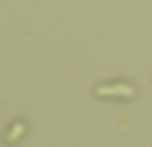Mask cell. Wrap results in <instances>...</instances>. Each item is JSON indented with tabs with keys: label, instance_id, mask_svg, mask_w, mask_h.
Returning a JSON list of instances; mask_svg holds the SVG:
<instances>
[]
</instances>
